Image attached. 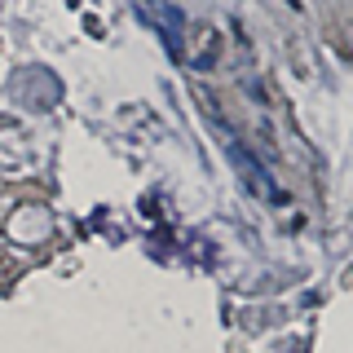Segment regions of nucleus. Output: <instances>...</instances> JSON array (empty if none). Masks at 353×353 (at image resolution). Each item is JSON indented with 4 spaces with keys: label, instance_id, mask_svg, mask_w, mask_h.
<instances>
[]
</instances>
